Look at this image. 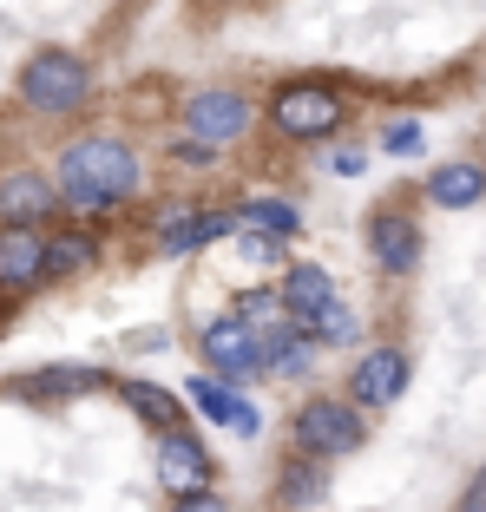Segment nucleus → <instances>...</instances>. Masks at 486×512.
I'll return each instance as SVG.
<instances>
[{
  "label": "nucleus",
  "mask_w": 486,
  "mask_h": 512,
  "mask_svg": "<svg viewBox=\"0 0 486 512\" xmlns=\"http://www.w3.org/2000/svg\"><path fill=\"white\" fill-rule=\"evenodd\" d=\"M296 447H303L309 460L355 453V447H362V414L342 407V401H309L303 414H296Z\"/></svg>",
  "instance_id": "nucleus-2"
},
{
  "label": "nucleus",
  "mask_w": 486,
  "mask_h": 512,
  "mask_svg": "<svg viewBox=\"0 0 486 512\" xmlns=\"http://www.w3.org/2000/svg\"><path fill=\"white\" fill-rule=\"evenodd\" d=\"M460 512H486V473L467 486V499H460Z\"/></svg>",
  "instance_id": "nucleus-24"
},
{
  "label": "nucleus",
  "mask_w": 486,
  "mask_h": 512,
  "mask_svg": "<svg viewBox=\"0 0 486 512\" xmlns=\"http://www.w3.org/2000/svg\"><path fill=\"white\" fill-rule=\"evenodd\" d=\"M283 302L296 309V316H316V309L335 302V276L322 270V263H296V270L283 276Z\"/></svg>",
  "instance_id": "nucleus-13"
},
{
  "label": "nucleus",
  "mask_w": 486,
  "mask_h": 512,
  "mask_svg": "<svg viewBox=\"0 0 486 512\" xmlns=\"http://www.w3.org/2000/svg\"><path fill=\"white\" fill-rule=\"evenodd\" d=\"M270 125L283 138H329L335 125H342V99L322 86H283L270 106Z\"/></svg>",
  "instance_id": "nucleus-5"
},
{
  "label": "nucleus",
  "mask_w": 486,
  "mask_h": 512,
  "mask_svg": "<svg viewBox=\"0 0 486 512\" xmlns=\"http://www.w3.org/2000/svg\"><path fill=\"white\" fill-rule=\"evenodd\" d=\"M46 270V243L33 230H0V283H33Z\"/></svg>",
  "instance_id": "nucleus-14"
},
{
  "label": "nucleus",
  "mask_w": 486,
  "mask_h": 512,
  "mask_svg": "<svg viewBox=\"0 0 486 512\" xmlns=\"http://www.w3.org/2000/svg\"><path fill=\"white\" fill-rule=\"evenodd\" d=\"M243 217H250V224H263L270 237H289V230H303V224H296V211H289V204H276V197H257V204H250Z\"/></svg>",
  "instance_id": "nucleus-18"
},
{
  "label": "nucleus",
  "mask_w": 486,
  "mask_h": 512,
  "mask_svg": "<svg viewBox=\"0 0 486 512\" xmlns=\"http://www.w3.org/2000/svg\"><path fill=\"white\" fill-rule=\"evenodd\" d=\"M329 171H342V178H349V171H362V158H355V151H329Z\"/></svg>",
  "instance_id": "nucleus-25"
},
{
  "label": "nucleus",
  "mask_w": 486,
  "mask_h": 512,
  "mask_svg": "<svg viewBox=\"0 0 486 512\" xmlns=\"http://www.w3.org/2000/svg\"><path fill=\"white\" fill-rule=\"evenodd\" d=\"M421 145V125H388L381 132V151H414Z\"/></svg>",
  "instance_id": "nucleus-21"
},
{
  "label": "nucleus",
  "mask_w": 486,
  "mask_h": 512,
  "mask_svg": "<svg viewBox=\"0 0 486 512\" xmlns=\"http://www.w3.org/2000/svg\"><path fill=\"white\" fill-rule=\"evenodd\" d=\"M138 191V158L119 138H79L60 151V197L79 211H106Z\"/></svg>",
  "instance_id": "nucleus-1"
},
{
  "label": "nucleus",
  "mask_w": 486,
  "mask_h": 512,
  "mask_svg": "<svg viewBox=\"0 0 486 512\" xmlns=\"http://www.w3.org/2000/svg\"><path fill=\"white\" fill-rule=\"evenodd\" d=\"M184 132L198 138V145H237L250 132V99L230 86H211V92H191V106H184Z\"/></svg>",
  "instance_id": "nucleus-4"
},
{
  "label": "nucleus",
  "mask_w": 486,
  "mask_h": 512,
  "mask_svg": "<svg viewBox=\"0 0 486 512\" xmlns=\"http://www.w3.org/2000/svg\"><path fill=\"white\" fill-rule=\"evenodd\" d=\"M191 401H198V414H211V421H224V427H237V434H257V414L237 401V394L224 388V381H211V375H198L191 381Z\"/></svg>",
  "instance_id": "nucleus-15"
},
{
  "label": "nucleus",
  "mask_w": 486,
  "mask_h": 512,
  "mask_svg": "<svg viewBox=\"0 0 486 512\" xmlns=\"http://www.w3.org/2000/svg\"><path fill=\"white\" fill-rule=\"evenodd\" d=\"M86 368H53V375H40V388H86Z\"/></svg>",
  "instance_id": "nucleus-22"
},
{
  "label": "nucleus",
  "mask_w": 486,
  "mask_h": 512,
  "mask_svg": "<svg viewBox=\"0 0 486 512\" xmlns=\"http://www.w3.org/2000/svg\"><path fill=\"white\" fill-rule=\"evenodd\" d=\"M53 204H60V191H53L46 178H33V171H20V178L0 184V217H7L14 230H27L33 217H46Z\"/></svg>",
  "instance_id": "nucleus-10"
},
{
  "label": "nucleus",
  "mask_w": 486,
  "mask_h": 512,
  "mask_svg": "<svg viewBox=\"0 0 486 512\" xmlns=\"http://www.w3.org/2000/svg\"><path fill=\"white\" fill-rule=\"evenodd\" d=\"M368 250H375V263L381 270H414V250H421V243H414V224L401 211H381V217H368Z\"/></svg>",
  "instance_id": "nucleus-9"
},
{
  "label": "nucleus",
  "mask_w": 486,
  "mask_h": 512,
  "mask_svg": "<svg viewBox=\"0 0 486 512\" xmlns=\"http://www.w3.org/2000/svg\"><path fill=\"white\" fill-rule=\"evenodd\" d=\"M427 197L441 204V211H467V204H480L486 197V165H441L434 178H427Z\"/></svg>",
  "instance_id": "nucleus-11"
},
{
  "label": "nucleus",
  "mask_w": 486,
  "mask_h": 512,
  "mask_svg": "<svg viewBox=\"0 0 486 512\" xmlns=\"http://www.w3.org/2000/svg\"><path fill=\"white\" fill-rule=\"evenodd\" d=\"M283 499L289 506H309V499H316V467H309V460H296V467L283 473Z\"/></svg>",
  "instance_id": "nucleus-20"
},
{
  "label": "nucleus",
  "mask_w": 486,
  "mask_h": 512,
  "mask_svg": "<svg viewBox=\"0 0 486 512\" xmlns=\"http://www.w3.org/2000/svg\"><path fill=\"white\" fill-rule=\"evenodd\" d=\"M303 335H316V342H355V316L342 309V302H329V309L303 316Z\"/></svg>",
  "instance_id": "nucleus-17"
},
{
  "label": "nucleus",
  "mask_w": 486,
  "mask_h": 512,
  "mask_svg": "<svg viewBox=\"0 0 486 512\" xmlns=\"http://www.w3.org/2000/svg\"><path fill=\"white\" fill-rule=\"evenodd\" d=\"M86 66L73 60V53H40V60L20 73V92H27L33 112H73L79 99H86Z\"/></svg>",
  "instance_id": "nucleus-3"
},
{
  "label": "nucleus",
  "mask_w": 486,
  "mask_h": 512,
  "mask_svg": "<svg viewBox=\"0 0 486 512\" xmlns=\"http://www.w3.org/2000/svg\"><path fill=\"white\" fill-rule=\"evenodd\" d=\"M158 473H165V486L178 499L211 493V460H204V447L191 434H165V440H158Z\"/></svg>",
  "instance_id": "nucleus-8"
},
{
  "label": "nucleus",
  "mask_w": 486,
  "mask_h": 512,
  "mask_svg": "<svg viewBox=\"0 0 486 512\" xmlns=\"http://www.w3.org/2000/svg\"><path fill=\"white\" fill-rule=\"evenodd\" d=\"M204 355H211L224 375H257L263 368V348H257V329L250 322H237V316H217L211 329H204Z\"/></svg>",
  "instance_id": "nucleus-7"
},
{
  "label": "nucleus",
  "mask_w": 486,
  "mask_h": 512,
  "mask_svg": "<svg viewBox=\"0 0 486 512\" xmlns=\"http://www.w3.org/2000/svg\"><path fill=\"white\" fill-rule=\"evenodd\" d=\"M178 512H224V499L217 493H191V499H178Z\"/></svg>",
  "instance_id": "nucleus-23"
},
{
  "label": "nucleus",
  "mask_w": 486,
  "mask_h": 512,
  "mask_svg": "<svg viewBox=\"0 0 486 512\" xmlns=\"http://www.w3.org/2000/svg\"><path fill=\"white\" fill-rule=\"evenodd\" d=\"M230 224L237 217L230 211H191V217H171L165 230H158V250H198V243H211V237H230Z\"/></svg>",
  "instance_id": "nucleus-12"
},
{
  "label": "nucleus",
  "mask_w": 486,
  "mask_h": 512,
  "mask_svg": "<svg viewBox=\"0 0 486 512\" xmlns=\"http://www.w3.org/2000/svg\"><path fill=\"white\" fill-rule=\"evenodd\" d=\"M125 401L145 414V421L158 427V434H178V401L171 394H158V388H145V381H125Z\"/></svg>",
  "instance_id": "nucleus-16"
},
{
  "label": "nucleus",
  "mask_w": 486,
  "mask_h": 512,
  "mask_svg": "<svg viewBox=\"0 0 486 512\" xmlns=\"http://www.w3.org/2000/svg\"><path fill=\"white\" fill-rule=\"evenodd\" d=\"M86 263H92V243H79V237L46 243V270H86Z\"/></svg>",
  "instance_id": "nucleus-19"
},
{
  "label": "nucleus",
  "mask_w": 486,
  "mask_h": 512,
  "mask_svg": "<svg viewBox=\"0 0 486 512\" xmlns=\"http://www.w3.org/2000/svg\"><path fill=\"white\" fill-rule=\"evenodd\" d=\"M401 388H408V355H401L395 342L368 348L362 362H355V401H362V407H388V401H401Z\"/></svg>",
  "instance_id": "nucleus-6"
}]
</instances>
